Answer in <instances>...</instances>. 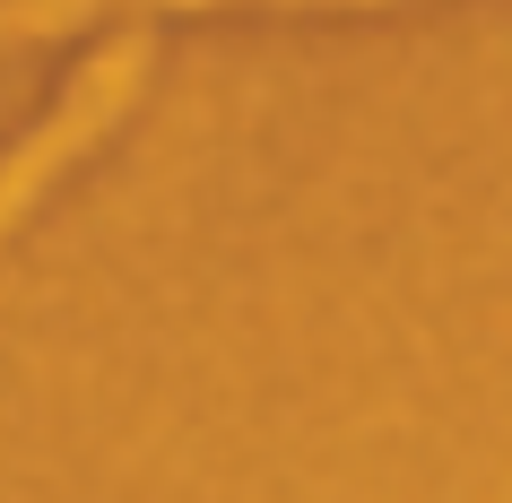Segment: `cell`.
I'll use <instances>...</instances> for the list:
<instances>
[{"instance_id":"1","label":"cell","mask_w":512,"mask_h":503,"mask_svg":"<svg viewBox=\"0 0 512 503\" xmlns=\"http://www.w3.org/2000/svg\"><path fill=\"white\" fill-rule=\"evenodd\" d=\"M148 61H157V35H148V27L113 35L105 53L87 61L79 79H70V96H61V113H53V122H44L35 139H18V148L0 157V235H9V226H18V217L35 209V191L53 183L61 165H70V157L87 148V139H96V131L113 122V113H122V105L139 96Z\"/></svg>"}]
</instances>
